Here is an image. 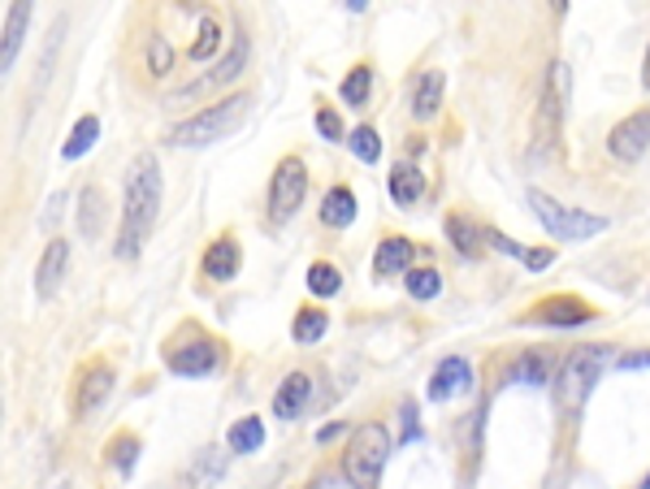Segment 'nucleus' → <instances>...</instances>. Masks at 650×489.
I'll return each mask as SVG.
<instances>
[{
	"instance_id": "nucleus-15",
	"label": "nucleus",
	"mask_w": 650,
	"mask_h": 489,
	"mask_svg": "<svg viewBox=\"0 0 650 489\" xmlns=\"http://www.w3.org/2000/svg\"><path fill=\"white\" fill-rule=\"evenodd\" d=\"M65 269H70V243L52 239L44 247V256H40V264H35V294L52 299V294L61 291V282H65Z\"/></svg>"
},
{
	"instance_id": "nucleus-1",
	"label": "nucleus",
	"mask_w": 650,
	"mask_h": 489,
	"mask_svg": "<svg viewBox=\"0 0 650 489\" xmlns=\"http://www.w3.org/2000/svg\"><path fill=\"white\" fill-rule=\"evenodd\" d=\"M156 212H161V160L156 152H140L126 165V191H122V226H117V260H135L148 235L156 230Z\"/></svg>"
},
{
	"instance_id": "nucleus-30",
	"label": "nucleus",
	"mask_w": 650,
	"mask_h": 489,
	"mask_svg": "<svg viewBox=\"0 0 650 489\" xmlns=\"http://www.w3.org/2000/svg\"><path fill=\"white\" fill-rule=\"evenodd\" d=\"M369 92H373V70H369V65H351L343 87H339V96L348 100V104H355V108H364Z\"/></svg>"
},
{
	"instance_id": "nucleus-20",
	"label": "nucleus",
	"mask_w": 650,
	"mask_h": 489,
	"mask_svg": "<svg viewBox=\"0 0 650 489\" xmlns=\"http://www.w3.org/2000/svg\"><path fill=\"white\" fill-rule=\"evenodd\" d=\"M140 450H144L140 434L122 429V434H113V438H109V446H104V459H109V468H117L122 477H131V472H135V459H140Z\"/></svg>"
},
{
	"instance_id": "nucleus-3",
	"label": "nucleus",
	"mask_w": 650,
	"mask_h": 489,
	"mask_svg": "<svg viewBox=\"0 0 650 489\" xmlns=\"http://www.w3.org/2000/svg\"><path fill=\"white\" fill-rule=\"evenodd\" d=\"M568 100H572V70H568V61H550L543 92H538V108H534V152L538 156H555L564 144Z\"/></svg>"
},
{
	"instance_id": "nucleus-10",
	"label": "nucleus",
	"mask_w": 650,
	"mask_h": 489,
	"mask_svg": "<svg viewBox=\"0 0 650 489\" xmlns=\"http://www.w3.org/2000/svg\"><path fill=\"white\" fill-rule=\"evenodd\" d=\"M244 65H248V35H235V44H230V56L226 61H217L204 79H192L187 87H178L174 92V104H187V100L196 96H208V92H221V87H230L239 74H244Z\"/></svg>"
},
{
	"instance_id": "nucleus-36",
	"label": "nucleus",
	"mask_w": 650,
	"mask_h": 489,
	"mask_svg": "<svg viewBox=\"0 0 650 489\" xmlns=\"http://www.w3.org/2000/svg\"><path fill=\"white\" fill-rule=\"evenodd\" d=\"M642 364H650V351L647 355H625V368H642Z\"/></svg>"
},
{
	"instance_id": "nucleus-34",
	"label": "nucleus",
	"mask_w": 650,
	"mask_h": 489,
	"mask_svg": "<svg viewBox=\"0 0 650 489\" xmlns=\"http://www.w3.org/2000/svg\"><path fill=\"white\" fill-rule=\"evenodd\" d=\"M144 61H148V74L165 79V74L174 70V49H169V40H165V35H152L148 52H144Z\"/></svg>"
},
{
	"instance_id": "nucleus-25",
	"label": "nucleus",
	"mask_w": 650,
	"mask_h": 489,
	"mask_svg": "<svg viewBox=\"0 0 650 489\" xmlns=\"http://www.w3.org/2000/svg\"><path fill=\"white\" fill-rule=\"evenodd\" d=\"M104 226V191L101 187H83L79 191V230L87 239H96Z\"/></svg>"
},
{
	"instance_id": "nucleus-21",
	"label": "nucleus",
	"mask_w": 650,
	"mask_h": 489,
	"mask_svg": "<svg viewBox=\"0 0 650 489\" xmlns=\"http://www.w3.org/2000/svg\"><path fill=\"white\" fill-rule=\"evenodd\" d=\"M386 187H391V199H395V204H416V199L425 196V174H421L412 160H403V165L391 169Z\"/></svg>"
},
{
	"instance_id": "nucleus-18",
	"label": "nucleus",
	"mask_w": 650,
	"mask_h": 489,
	"mask_svg": "<svg viewBox=\"0 0 650 489\" xmlns=\"http://www.w3.org/2000/svg\"><path fill=\"white\" fill-rule=\"evenodd\" d=\"M27 22H31V4H9V13H4V44H0V65H4V74H9L13 61H18Z\"/></svg>"
},
{
	"instance_id": "nucleus-31",
	"label": "nucleus",
	"mask_w": 650,
	"mask_h": 489,
	"mask_svg": "<svg viewBox=\"0 0 650 489\" xmlns=\"http://www.w3.org/2000/svg\"><path fill=\"white\" fill-rule=\"evenodd\" d=\"M512 377H516V382H525V386H547V377H550V360H547V355H543V351H525Z\"/></svg>"
},
{
	"instance_id": "nucleus-35",
	"label": "nucleus",
	"mask_w": 650,
	"mask_h": 489,
	"mask_svg": "<svg viewBox=\"0 0 650 489\" xmlns=\"http://www.w3.org/2000/svg\"><path fill=\"white\" fill-rule=\"evenodd\" d=\"M317 131L334 144V139H343V122H339V113L334 108H317Z\"/></svg>"
},
{
	"instance_id": "nucleus-24",
	"label": "nucleus",
	"mask_w": 650,
	"mask_h": 489,
	"mask_svg": "<svg viewBox=\"0 0 650 489\" xmlns=\"http://www.w3.org/2000/svg\"><path fill=\"white\" fill-rule=\"evenodd\" d=\"M96 139H101V117L96 113H83L79 122H74V131H70V139H65V160H79L83 152H92L96 147Z\"/></svg>"
},
{
	"instance_id": "nucleus-16",
	"label": "nucleus",
	"mask_w": 650,
	"mask_h": 489,
	"mask_svg": "<svg viewBox=\"0 0 650 489\" xmlns=\"http://www.w3.org/2000/svg\"><path fill=\"white\" fill-rule=\"evenodd\" d=\"M412 256H416V243L403 239V235H386L378 251H373V273L378 278H395V273H412Z\"/></svg>"
},
{
	"instance_id": "nucleus-9",
	"label": "nucleus",
	"mask_w": 650,
	"mask_h": 489,
	"mask_svg": "<svg viewBox=\"0 0 650 489\" xmlns=\"http://www.w3.org/2000/svg\"><path fill=\"white\" fill-rule=\"evenodd\" d=\"M113 364L109 360H87L79 373H74V391H70V412L83 420L87 412H96L104 398L113 394Z\"/></svg>"
},
{
	"instance_id": "nucleus-7",
	"label": "nucleus",
	"mask_w": 650,
	"mask_h": 489,
	"mask_svg": "<svg viewBox=\"0 0 650 489\" xmlns=\"http://www.w3.org/2000/svg\"><path fill=\"white\" fill-rule=\"evenodd\" d=\"M529 204L538 212V221L547 226L550 239L559 243H581V239H595L607 230V217L599 212H581V208H564L559 199H550L547 191H529Z\"/></svg>"
},
{
	"instance_id": "nucleus-6",
	"label": "nucleus",
	"mask_w": 650,
	"mask_h": 489,
	"mask_svg": "<svg viewBox=\"0 0 650 489\" xmlns=\"http://www.w3.org/2000/svg\"><path fill=\"white\" fill-rule=\"evenodd\" d=\"M607 351L611 346H599V343H590V346H577V351H568L564 355V364H559V407L564 412H577L586 398H590V391L599 386V377H602V368H607Z\"/></svg>"
},
{
	"instance_id": "nucleus-14",
	"label": "nucleus",
	"mask_w": 650,
	"mask_h": 489,
	"mask_svg": "<svg viewBox=\"0 0 650 489\" xmlns=\"http://www.w3.org/2000/svg\"><path fill=\"white\" fill-rule=\"evenodd\" d=\"M473 386V364L468 360H460V355H447L439 368H434V377H430V403H447L455 394H464Z\"/></svg>"
},
{
	"instance_id": "nucleus-8",
	"label": "nucleus",
	"mask_w": 650,
	"mask_h": 489,
	"mask_svg": "<svg viewBox=\"0 0 650 489\" xmlns=\"http://www.w3.org/2000/svg\"><path fill=\"white\" fill-rule=\"evenodd\" d=\"M303 196H308V165H303V156L291 152L274 165V178H269V221L274 226L291 221L300 212Z\"/></svg>"
},
{
	"instance_id": "nucleus-28",
	"label": "nucleus",
	"mask_w": 650,
	"mask_h": 489,
	"mask_svg": "<svg viewBox=\"0 0 650 489\" xmlns=\"http://www.w3.org/2000/svg\"><path fill=\"white\" fill-rule=\"evenodd\" d=\"M230 441V450L235 455H251V450H260L265 446V425H260V416H244V420H235V429L226 434Z\"/></svg>"
},
{
	"instance_id": "nucleus-33",
	"label": "nucleus",
	"mask_w": 650,
	"mask_h": 489,
	"mask_svg": "<svg viewBox=\"0 0 650 489\" xmlns=\"http://www.w3.org/2000/svg\"><path fill=\"white\" fill-rule=\"evenodd\" d=\"M351 152H355V160H364V165H373L378 156H382V139H378V131L373 126H355L348 135Z\"/></svg>"
},
{
	"instance_id": "nucleus-23",
	"label": "nucleus",
	"mask_w": 650,
	"mask_h": 489,
	"mask_svg": "<svg viewBox=\"0 0 650 489\" xmlns=\"http://www.w3.org/2000/svg\"><path fill=\"white\" fill-rule=\"evenodd\" d=\"M447 239L460 256H482V239H486V230H477L464 212H451L447 217Z\"/></svg>"
},
{
	"instance_id": "nucleus-12",
	"label": "nucleus",
	"mask_w": 650,
	"mask_h": 489,
	"mask_svg": "<svg viewBox=\"0 0 650 489\" xmlns=\"http://www.w3.org/2000/svg\"><path fill=\"white\" fill-rule=\"evenodd\" d=\"M239 269H244V247H239L235 235H217L213 243L204 247L200 273L208 278V282H235Z\"/></svg>"
},
{
	"instance_id": "nucleus-17",
	"label": "nucleus",
	"mask_w": 650,
	"mask_h": 489,
	"mask_svg": "<svg viewBox=\"0 0 650 489\" xmlns=\"http://www.w3.org/2000/svg\"><path fill=\"white\" fill-rule=\"evenodd\" d=\"M308 398H312V377L308 373H287L278 394H274V412L282 420H296L303 407H308Z\"/></svg>"
},
{
	"instance_id": "nucleus-19",
	"label": "nucleus",
	"mask_w": 650,
	"mask_h": 489,
	"mask_svg": "<svg viewBox=\"0 0 650 489\" xmlns=\"http://www.w3.org/2000/svg\"><path fill=\"white\" fill-rule=\"evenodd\" d=\"M443 70H425L421 74V83H416V96H412V117L416 122H430L434 113H439V104H443Z\"/></svg>"
},
{
	"instance_id": "nucleus-29",
	"label": "nucleus",
	"mask_w": 650,
	"mask_h": 489,
	"mask_svg": "<svg viewBox=\"0 0 650 489\" xmlns=\"http://www.w3.org/2000/svg\"><path fill=\"white\" fill-rule=\"evenodd\" d=\"M403 287H407L412 299L425 303V299H439V294H443V273H439L434 264H425V269H412V273L403 278Z\"/></svg>"
},
{
	"instance_id": "nucleus-27",
	"label": "nucleus",
	"mask_w": 650,
	"mask_h": 489,
	"mask_svg": "<svg viewBox=\"0 0 650 489\" xmlns=\"http://www.w3.org/2000/svg\"><path fill=\"white\" fill-rule=\"evenodd\" d=\"M303 282H308V291L317 294V299H334V294L343 291V273H339L330 260H317V264H308Z\"/></svg>"
},
{
	"instance_id": "nucleus-37",
	"label": "nucleus",
	"mask_w": 650,
	"mask_h": 489,
	"mask_svg": "<svg viewBox=\"0 0 650 489\" xmlns=\"http://www.w3.org/2000/svg\"><path fill=\"white\" fill-rule=\"evenodd\" d=\"M642 87L650 92V52H647V65H642Z\"/></svg>"
},
{
	"instance_id": "nucleus-26",
	"label": "nucleus",
	"mask_w": 650,
	"mask_h": 489,
	"mask_svg": "<svg viewBox=\"0 0 650 489\" xmlns=\"http://www.w3.org/2000/svg\"><path fill=\"white\" fill-rule=\"evenodd\" d=\"M326 330H330V316L321 312V308H300L296 312V321H291V339L303 346L321 343L326 339Z\"/></svg>"
},
{
	"instance_id": "nucleus-32",
	"label": "nucleus",
	"mask_w": 650,
	"mask_h": 489,
	"mask_svg": "<svg viewBox=\"0 0 650 489\" xmlns=\"http://www.w3.org/2000/svg\"><path fill=\"white\" fill-rule=\"evenodd\" d=\"M217 49H221V22H217L213 13H204L200 35H196V44H192V61H204V56H213Z\"/></svg>"
},
{
	"instance_id": "nucleus-2",
	"label": "nucleus",
	"mask_w": 650,
	"mask_h": 489,
	"mask_svg": "<svg viewBox=\"0 0 650 489\" xmlns=\"http://www.w3.org/2000/svg\"><path fill=\"white\" fill-rule=\"evenodd\" d=\"M248 108H251V92H230V96L213 100L208 108L192 113L187 122H178V126L169 131V144H174V147H208V144H217V139H226L230 131H239V126H244Z\"/></svg>"
},
{
	"instance_id": "nucleus-5",
	"label": "nucleus",
	"mask_w": 650,
	"mask_h": 489,
	"mask_svg": "<svg viewBox=\"0 0 650 489\" xmlns=\"http://www.w3.org/2000/svg\"><path fill=\"white\" fill-rule=\"evenodd\" d=\"M221 343L204 330V325H183L169 343H165V368L169 373H178V377H208V373H217V364H221Z\"/></svg>"
},
{
	"instance_id": "nucleus-13",
	"label": "nucleus",
	"mask_w": 650,
	"mask_h": 489,
	"mask_svg": "<svg viewBox=\"0 0 650 489\" xmlns=\"http://www.w3.org/2000/svg\"><path fill=\"white\" fill-rule=\"evenodd\" d=\"M529 321H538V325H564V330H572V325H586V321H595V308H590L586 299H577V294H550V299H543V303H534Z\"/></svg>"
},
{
	"instance_id": "nucleus-4",
	"label": "nucleus",
	"mask_w": 650,
	"mask_h": 489,
	"mask_svg": "<svg viewBox=\"0 0 650 489\" xmlns=\"http://www.w3.org/2000/svg\"><path fill=\"white\" fill-rule=\"evenodd\" d=\"M391 459V434L382 425H360L343 446V477L351 489H378Z\"/></svg>"
},
{
	"instance_id": "nucleus-11",
	"label": "nucleus",
	"mask_w": 650,
	"mask_h": 489,
	"mask_svg": "<svg viewBox=\"0 0 650 489\" xmlns=\"http://www.w3.org/2000/svg\"><path fill=\"white\" fill-rule=\"evenodd\" d=\"M607 152H611L616 160H625V165L642 160V156L650 152V108L629 113L625 122H616L611 135H607Z\"/></svg>"
},
{
	"instance_id": "nucleus-22",
	"label": "nucleus",
	"mask_w": 650,
	"mask_h": 489,
	"mask_svg": "<svg viewBox=\"0 0 650 489\" xmlns=\"http://www.w3.org/2000/svg\"><path fill=\"white\" fill-rule=\"evenodd\" d=\"M321 221L326 226H334V230H343L355 221V196H351V187H330L326 199H321Z\"/></svg>"
}]
</instances>
